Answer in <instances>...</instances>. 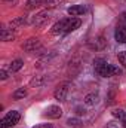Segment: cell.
<instances>
[{"label":"cell","mask_w":126,"mask_h":128,"mask_svg":"<svg viewBox=\"0 0 126 128\" xmlns=\"http://www.w3.org/2000/svg\"><path fill=\"white\" fill-rule=\"evenodd\" d=\"M95 73L99 74L101 78H111V76H119L122 73V70L113 64L107 63L104 58H96L94 63Z\"/></svg>","instance_id":"cell-1"},{"label":"cell","mask_w":126,"mask_h":128,"mask_svg":"<svg viewBox=\"0 0 126 128\" xmlns=\"http://www.w3.org/2000/svg\"><path fill=\"white\" fill-rule=\"evenodd\" d=\"M19 119H21V113H19L18 110H10V112H7V113L1 118L0 125H1V128L15 127V125L19 122Z\"/></svg>","instance_id":"cell-2"},{"label":"cell","mask_w":126,"mask_h":128,"mask_svg":"<svg viewBox=\"0 0 126 128\" xmlns=\"http://www.w3.org/2000/svg\"><path fill=\"white\" fill-rule=\"evenodd\" d=\"M21 48H22L25 52H37V51H40V49L43 48V45H42L40 39H37V37H30V39H27V40L22 42Z\"/></svg>","instance_id":"cell-3"},{"label":"cell","mask_w":126,"mask_h":128,"mask_svg":"<svg viewBox=\"0 0 126 128\" xmlns=\"http://www.w3.org/2000/svg\"><path fill=\"white\" fill-rule=\"evenodd\" d=\"M80 26H82V21H80L79 18H74V16H71V18H65V20H64V34H65V33H71V32H74V30H77Z\"/></svg>","instance_id":"cell-4"},{"label":"cell","mask_w":126,"mask_h":128,"mask_svg":"<svg viewBox=\"0 0 126 128\" xmlns=\"http://www.w3.org/2000/svg\"><path fill=\"white\" fill-rule=\"evenodd\" d=\"M45 116L49 118V119H60L63 116V109L60 106H49L46 110H45Z\"/></svg>","instance_id":"cell-5"},{"label":"cell","mask_w":126,"mask_h":128,"mask_svg":"<svg viewBox=\"0 0 126 128\" xmlns=\"http://www.w3.org/2000/svg\"><path fill=\"white\" fill-rule=\"evenodd\" d=\"M48 21H49V14H48V12H39L36 16H33L31 24L34 27H42V26H45Z\"/></svg>","instance_id":"cell-6"},{"label":"cell","mask_w":126,"mask_h":128,"mask_svg":"<svg viewBox=\"0 0 126 128\" xmlns=\"http://www.w3.org/2000/svg\"><path fill=\"white\" fill-rule=\"evenodd\" d=\"M67 94H68V85H67V84H63V85H60V86L55 90L54 97H55V100H58V101H65Z\"/></svg>","instance_id":"cell-7"},{"label":"cell","mask_w":126,"mask_h":128,"mask_svg":"<svg viewBox=\"0 0 126 128\" xmlns=\"http://www.w3.org/2000/svg\"><path fill=\"white\" fill-rule=\"evenodd\" d=\"M67 12H68V15H71V16H80V15L86 14V6H83V4H74V6L68 8Z\"/></svg>","instance_id":"cell-8"},{"label":"cell","mask_w":126,"mask_h":128,"mask_svg":"<svg viewBox=\"0 0 126 128\" xmlns=\"http://www.w3.org/2000/svg\"><path fill=\"white\" fill-rule=\"evenodd\" d=\"M0 39H1L3 42H12V40L15 39V33L12 32V28H1Z\"/></svg>","instance_id":"cell-9"},{"label":"cell","mask_w":126,"mask_h":128,"mask_svg":"<svg viewBox=\"0 0 126 128\" xmlns=\"http://www.w3.org/2000/svg\"><path fill=\"white\" fill-rule=\"evenodd\" d=\"M114 39L117 43H126V28L117 27L114 32Z\"/></svg>","instance_id":"cell-10"},{"label":"cell","mask_w":126,"mask_h":128,"mask_svg":"<svg viewBox=\"0 0 126 128\" xmlns=\"http://www.w3.org/2000/svg\"><path fill=\"white\" fill-rule=\"evenodd\" d=\"M27 22V16H18V18H15V20H12L10 22H9V27L13 30V28H18V27H21V26H24Z\"/></svg>","instance_id":"cell-11"},{"label":"cell","mask_w":126,"mask_h":128,"mask_svg":"<svg viewBox=\"0 0 126 128\" xmlns=\"http://www.w3.org/2000/svg\"><path fill=\"white\" fill-rule=\"evenodd\" d=\"M51 33L55 34V36H58V34H64V20L58 21V22H55V24L52 26V28H51Z\"/></svg>","instance_id":"cell-12"},{"label":"cell","mask_w":126,"mask_h":128,"mask_svg":"<svg viewBox=\"0 0 126 128\" xmlns=\"http://www.w3.org/2000/svg\"><path fill=\"white\" fill-rule=\"evenodd\" d=\"M22 66H24V61L19 60V58H16V60H13L12 63L9 64V70H10L12 73H15V72H18V70H21Z\"/></svg>","instance_id":"cell-13"},{"label":"cell","mask_w":126,"mask_h":128,"mask_svg":"<svg viewBox=\"0 0 126 128\" xmlns=\"http://www.w3.org/2000/svg\"><path fill=\"white\" fill-rule=\"evenodd\" d=\"M96 101H98V94H95V92L88 94V96L85 97V100H83V103H85L86 106H94Z\"/></svg>","instance_id":"cell-14"},{"label":"cell","mask_w":126,"mask_h":128,"mask_svg":"<svg viewBox=\"0 0 126 128\" xmlns=\"http://www.w3.org/2000/svg\"><path fill=\"white\" fill-rule=\"evenodd\" d=\"M42 4H45V0H27L25 8H27L28 10H31V9L37 8V6H42Z\"/></svg>","instance_id":"cell-15"},{"label":"cell","mask_w":126,"mask_h":128,"mask_svg":"<svg viewBox=\"0 0 126 128\" xmlns=\"http://www.w3.org/2000/svg\"><path fill=\"white\" fill-rule=\"evenodd\" d=\"M27 94H28V92H27V90H25V88H18V90L13 92V96H12V97H13L15 100H21V98L27 97Z\"/></svg>","instance_id":"cell-16"},{"label":"cell","mask_w":126,"mask_h":128,"mask_svg":"<svg viewBox=\"0 0 126 128\" xmlns=\"http://www.w3.org/2000/svg\"><path fill=\"white\" fill-rule=\"evenodd\" d=\"M43 84H45V78H43V76H34L31 79L33 86H42Z\"/></svg>","instance_id":"cell-17"},{"label":"cell","mask_w":126,"mask_h":128,"mask_svg":"<svg viewBox=\"0 0 126 128\" xmlns=\"http://www.w3.org/2000/svg\"><path fill=\"white\" fill-rule=\"evenodd\" d=\"M117 27H122V28H126V12H122V14L119 15Z\"/></svg>","instance_id":"cell-18"},{"label":"cell","mask_w":126,"mask_h":128,"mask_svg":"<svg viewBox=\"0 0 126 128\" xmlns=\"http://www.w3.org/2000/svg\"><path fill=\"white\" fill-rule=\"evenodd\" d=\"M113 116L117 118V119H120V121H123L125 116H126V113L122 110V109H114V110H113Z\"/></svg>","instance_id":"cell-19"},{"label":"cell","mask_w":126,"mask_h":128,"mask_svg":"<svg viewBox=\"0 0 126 128\" xmlns=\"http://www.w3.org/2000/svg\"><path fill=\"white\" fill-rule=\"evenodd\" d=\"M61 2L63 0H45V6L49 8V9H52V8H57Z\"/></svg>","instance_id":"cell-20"},{"label":"cell","mask_w":126,"mask_h":128,"mask_svg":"<svg viewBox=\"0 0 126 128\" xmlns=\"http://www.w3.org/2000/svg\"><path fill=\"white\" fill-rule=\"evenodd\" d=\"M117 60H119V63L126 68V51H120V52L117 54Z\"/></svg>","instance_id":"cell-21"},{"label":"cell","mask_w":126,"mask_h":128,"mask_svg":"<svg viewBox=\"0 0 126 128\" xmlns=\"http://www.w3.org/2000/svg\"><path fill=\"white\" fill-rule=\"evenodd\" d=\"M67 124H68V125H70V127H71V125H73V127H74V125H79V124H80V121H79V119H76V118H73V119H71V118H70V119H68V121H67Z\"/></svg>","instance_id":"cell-22"},{"label":"cell","mask_w":126,"mask_h":128,"mask_svg":"<svg viewBox=\"0 0 126 128\" xmlns=\"http://www.w3.org/2000/svg\"><path fill=\"white\" fill-rule=\"evenodd\" d=\"M7 74H9V73H7V72H6L4 68H1V70H0V79H1V80L7 79Z\"/></svg>","instance_id":"cell-23"},{"label":"cell","mask_w":126,"mask_h":128,"mask_svg":"<svg viewBox=\"0 0 126 128\" xmlns=\"http://www.w3.org/2000/svg\"><path fill=\"white\" fill-rule=\"evenodd\" d=\"M33 128H54L51 124H39V125H36V127Z\"/></svg>","instance_id":"cell-24"},{"label":"cell","mask_w":126,"mask_h":128,"mask_svg":"<svg viewBox=\"0 0 126 128\" xmlns=\"http://www.w3.org/2000/svg\"><path fill=\"white\" fill-rule=\"evenodd\" d=\"M122 122H123V128H126V116H125V119H123Z\"/></svg>","instance_id":"cell-25"},{"label":"cell","mask_w":126,"mask_h":128,"mask_svg":"<svg viewBox=\"0 0 126 128\" xmlns=\"http://www.w3.org/2000/svg\"><path fill=\"white\" fill-rule=\"evenodd\" d=\"M6 2H12V0H6Z\"/></svg>","instance_id":"cell-26"}]
</instances>
